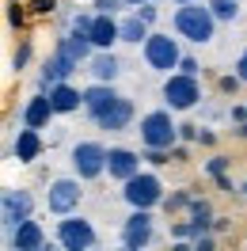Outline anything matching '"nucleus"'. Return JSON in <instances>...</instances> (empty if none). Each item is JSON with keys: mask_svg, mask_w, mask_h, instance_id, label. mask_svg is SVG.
Segmentation results:
<instances>
[{"mask_svg": "<svg viewBox=\"0 0 247 251\" xmlns=\"http://www.w3.org/2000/svg\"><path fill=\"white\" fill-rule=\"evenodd\" d=\"M217 23H221V19L213 16V8L201 4V0H190V4H179V8H175V34L186 38V42H194V46L213 42Z\"/></svg>", "mask_w": 247, "mask_h": 251, "instance_id": "obj_1", "label": "nucleus"}, {"mask_svg": "<svg viewBox=\"0 0 247 251\" xmlns=\"http://www.w3.org/2000/svg\"><path fill=\"white\" fill-rule=\"evenodd\" d=\"M141 53H145V65H148L152 73H171V69H179V61H183V53H179V38L160 34V31H152L148 38H145Z\"/></svg>", "mask_w": 247, "mask_h": 251, "instance_id": "obj_2", "label": "nucleus"}, {"mask_svg": "<svg viewBox=\"0 0 247 251\" xmlns=\"http://www.w3.org/2000/svg\"><path fill=\"white\" fill-rule=\"evenodd\" d=\"M122 198L129 202V209H152L164 202V183L152 172H137L133 179L122 183Z\"/></svg>", "mask_w": 247, "mask_h": 251, "instance_id": "obj_3", "label": "nucleus"}, {"mask_svg": "<svg viewBox=\"0 0 247 251\" xmlns=\"http://www.w3.org/2000/svg\"><path fill=\"white\" fill-rule=\"evenodd\" d=\"M164 103H168L171 110H194L201 103V84L198 76H190V73H168V80H164Z\"/></svg>", "mask_w": 247, "mask_h": 251, "instance_id": "obj_4", "label": "nucleus"}, {"mask_svg": "<svg viewBox=\"0 0 247 251\" xmlns=\"http://www.w3.org/2000/svg\"><path fill=\"white\" fill-rule=\"evenodd\" d=\"M179 141V126L171 122V110H148L141 118V145L145 149H171Z\"/></svg>", "mask_w": 247, "mask_h": 251, "instance_id": "obj_5", "label": "nucleus"}, {"mask_svg": "<svg viewBox=\"0 0 247 251\" xmlns=\"http://www.w3.org/2000/svg\"><path fill=\"white\" fill-rule=\"evenodd\" d=\"M57 244H61L65 251H88V248L99 244V236H95V228H92L88 217L65 213V217L57 221Z\"/></svg>", "mask_w": 247, "mask_h": 251, "instance_id": "obj_6", "label": "nucleus"}, {"mask_svg": "<svg viewBox=\"0 0 247 251\" xmlns=\"http://www.w3.org/2000/svg\"><path fill=\"white\" fill-rule=\"evenodd\" d=\"M80 69V57L73 53V50L65 46L61 38H57V50L46 57V65H42V76H38V92H49L53 84H61V80H69L73 73Z\"/></svg>", "mask_w": 247, "mask_h": 251, "instance_id": "obj_7", "label": "nucleus"}, {"mask_svg": "<svg viewBox=\"0 0 247 251\" xmlns=\"http://www.w3.org/2000/svg\"><path fill=\"white\" fill-rule=\"evenodd\" d=\"M73 172L88 183V179H99V175L107 172V149L99 141H80L73 149Z\"/></svg>", "mask_w": 247, "mask_h": 251, "instance_id": "obj_8", "label": "nucleus"}, {"mask_svg": "<svg viewBox=\"0 0 247 251\" xmlns=\"http://www.w3.org/2000/svg\"><path fill=\"white\" fill-rule=\"evenodd\" d=\"M80 198H84V190H80V175L76 179H53L46 190V209L49 213H57V217H65V213H73L80 205Z\"/></svg>", "mask_w": 247, "mask_h": 251, "instance_id": "obj_9", "label": "nucleus"}, {"mask_svg": "<svg viewBox=\"0 0 247 251\" xmlns=\"http://www.w3.org/2000/svg\"><path fill=\"white\" fill-rule=\"evenodd\" d=\"M152 244V213L148 209H133L129 217L122 221V248L141 251Z\"/></svg>", "mask_w": 247, "mask_h": 251, "instance_id": "obj_10", "label": "nucleus"}, {"mask_svg": "<svg viewBox=\"0 0 247 251\" xmlns=\"http://www.w3.org/2000/svg\"><path fill=\"white\" fill-rule=\"evenodd\" d=\"M31 209H34V202H31L27 190L8 187V190H4V202H0V225H4V232H12L19 221H27V217H31Z\"/></svg>", "mask_w": 247, "mask_h": 251, "instance_id": "obj_11", "label": "nucleus"}, {"mask_svg": "<svg viewBox=\"0 0 247 251\" xmlns=\"http://www.w3.org/2000/svg\"><path fill=\"white\" fill-rule=\"evenodd\" d=\"M8 248L12 251H42L46 248V232H42V225L38 221H19L16 228L8 232Z\"/></svg>", "mask_w": 247, "mask_h": 251, "instance_id": "obj_12", "label": "nucleus"}, {"mask_svg": "<svg viewBox=\"0 0 247 251\" xmlns=\"http://www.w3.org/2000/svg\"><path fill=\"white\" fill-rule=\"evenodd\" d=\"M141 152H133V149H107V175L110 179H118V183H125V179H133V175L141 172Z\"/></svg>", "mask_w": 247, "mask_h": 251, "instance_id": "obj_13", "label": "nucleus"}, {"mask_svg": "<svg viewBox=\"0 0 247 251\" xmlns=\"http://www.w3.org/2000/svg\"><path fill=\"white\" fill-rule=\"evenodd\" d=\"M133 114H137L133 99H129V95H118V99L95 118V126H99V129H110V133H118V129H125V126L133 122Z\"/></svg>", "mask_w": 247, "mask_h": 251, "instance_id": "obj_14", "label": "nucleus"}, {"mask_svg": "<svg viewBox=\"0 0 247 251\" xmlns=\"http://www.w3.org/2000/svg\"><path fill=\"white\" fill-rule=\"evenodd\" d=\"M12 156L19 164H34V160L42 156V137H38V129L34 126H23L16 133V141H12Z\"/></svg>", "mask_w": 247, "mask_h": 251, "instance_id": "obj_15", "label": "nucleus"}, {"mask_svg": "<svg viewBox=\"0 0 247 251\" xmlns=\"http://www.w3.org/2000/svg\"><path fill=\"white\" fill-rule=\"evenodd\" d=\"M95 50H110L114 42H122V31H118V16H107V12H95V23H92V34Z\"/></svg>", "mask_w": 247, "mask_h": 251, "instance_id": "obj_16", "label": "nucleus"}, {"mask_svg": "<svg viewBox=\"0 0 247 251\" xmlns=\"http://www.w3.org/2000/svg\"><path fill=\"white\" fill-rule=\"evenodd\" d=\"M114 99H118V92L110 88L107 80H95V84H88V88H84V110H88L92 118H99V114H103Z\"/></svg>", "mask_w": 247, "mask_h": 251, "instance_id": "obj_17", "label": "nucleus"}, {"mask_svg": "<svg viewBox=\"0 0 247 251\" xmlns=\"http://www.w3.org/2000/svg\"><path fill=\"white\" fill-rule=\"evenodd\" d=\"M53 114H57V110H53V103H49V92H38V95H31L27 107H23V126L42 129V126H49Z\"/></svg>", "mask_w": 247, "mask_h": 251, "instance_id": "obj_18", "label": "nucleus"}, {"mask_svg": "<svg viewBox=\"0 0 247 251\" xmlns=\"http://www.w3.org/2000/svg\"><path fill=\"white\" fill-rule=\"evenodd\" d=\"M49 103H53L57 114H73V110L84 107V92H76L69 80H61V84H53V88H49Z\"/></svg>", "mask_w": 247, "mask_h": 251, "instance_id": "obj_19", "label": "nucleus"}, {"mask_svg": "<svg viewBox=\"0 0 247 251\" xmlns=\"http://www.w3.org/2000/svg\"><path fill=\"white\" fill-rule=\"evenodd\" d=\"M88 73H92V80H107V84H114V76L122 73V65H118V57H114L110 50H99L95 57H88Z\"/></svg>", "mask_w": 247, "mask_h": 251, "instance_id": "obj_20", "label": "nucleus"}, {"mask_svg": "<svg viewBox=\"0 0 247 251\" xmlns=\"http://www.w3.org/2000/svg\"><path fill=\"white\" fill-rule=\"evenodd\" d=\"M148 27L152 23H145V19L133 12V16H125V19H118V31H122V42H129V46H145V38H148Z\"/></svg>", "mask_w": 247, "mask_h": 251, "instance_id": "obj_21", "label": "nucleus"}, {"mask_svg": "<svg viewBox=\"0 0 247 251\" xmlns=\"http://www.w3.org/2000/svg\"><path fill=\"white\" fill-rule=\"evenodd\" d=\"M209 8H213V16L221 23H232V19L240 16V0H209Z\"/></svg>", "mask_w": 247, "mask_h": 251, "instance_id": "obj_22", "label": "nucleus"}, {"mask_svg": "<svg viewBox=\"0 0 247 251\" xmlns=\"http://www.w3.org/2000/svg\"><path fill=\"white\" fill-rule=\"evenodd\" d=\"M190 202H194L190 190H175V194L164 198V209H168V213H179V209H190Z\"/></svg>", "mask_w": 247, "mask_h": 251, "instance_id": "obj_23", "label": "nucleus"}, {"mask_svg": "<svg viewBox=\"0 0 247 251\" xmlns=\"http://www.w3.org/2000/svg\"><path fill=\"white\" fill-rule=\"evenodd\" d=\"M190 221H213V205L205 198H194L190 202Z\"/></svg>", "mask_w": 247, "mask_h": 251, "instance_id": "obj_24", "label": "nucleus"}, {"mask_svg": "<svg viewBox=\"0 0 247 251\" xmlns=\"http://www.w3.org/2000/svg\"><path fill=\"white\" fill-rule=\"evenodd\" d=\"M27 61H31V42H19L16 57H12V69H16V73H23V69H27Z\"/></svg>", "mask_w": 247, "mask_h": 251, "instance_id": "obj_25", "label": "nucleus"}, {"mask_svg": "<svg viewBox=\"0 0 247 251\" xmlns=\"http://www.w3.org/2000/svg\"><path fill=\"white\" fill-rule=\"evenodd\" d=\"M141 156L148 160V164H152V168H160V164H168V160H171V149H145V152H141Z\"/></svg>", "mask_w": 247, "mask_h": 251, "instance_id": "obj_26", "label": "nucleus"}, {"mask_svg": "<svg viewBox=\"0 0 247 251\" xmlns=\"http://www.w3.org/2000/svg\"><path fill=\"white\" fill-rule=\"evenodd\" d=\"M228 164H232L228 156H209V160H205V172L217 179V175H224V172H228Z\"/></svg>", "mask_w": 247, "mask_h": 251, "instance_id": "obj_27", "label": "nucleus"}, {"mask_svg": "<svg viewBox=\"0 0 247 251\" xmlns=\"http://www.w3.org/2000/svg\"><path fill=\"white\" fill-rule=\"evenodd\" d=\"M125 8V0H95V12H107V16H118Z\"/></svg>", "mask_w": 247, "mask_h": 251, "instance_id": "obj_28", "label": "nucleus"}, {"mask_svg": "<svg viewBox=\"0 0 247 251\" xmlns=\"http://www.w3.org/2000/svg\"><path fill=\"white\" fill-rule=\"evenodd\" d=\"M171 236H175V240H194V232H190V221H175V225H171Z\"/></svg>", "mask_w": 247, "mask_h": 251, "instance_id": "obj_29", "label": "nucleus"}, {"mask_svg": "<svg viewBox=\"0 0 247 251\" xmlns=\"http://www.w3.org/2000/svg\"><path fill=\"white\" fill-rule=\"evenodd\" d=\"M8 23H12V27H23V8H19L16 0H8Z\"/></svg>", "mask_w": 247, "mask_h": 251, "instance_id": "obj_30", "label": "nucleus"}, {"mask_svg": "<svg viewBox=\"0 0 247 251\" xmlns=\"http://www.w3.org/2000/svg\"><path fill=\"white\" fill-rule=\"evenodd\" d=\"M240 84H244V80H240V73H236V76H221V92L236 95V92H240Z\"/></svg>", "mask_w": 247, "mask_h": 251, "instance_id": "obj_31", "label": "nucleus"}, {"mask_svg": "<svg viewBox=\"0 0 247 251\" xmlns=\"http://www.w3.org/2000/svg\"><path fill=\"white\" fill-rule=\"evenodd\" d=\"M31 8L38 12V16H49V12L57 8V0H31Z\"/></svg>", "mask_w": 247, "mask_h": 251, "instance_id": "obj_32", "label": "nucleus"}, {"mask_svg": "<svg viewBox=\"0 0 247 251\" xmlns=\"http://www.w3.org/2000/svg\"><path fill=\"white\" fill-rule=\"evenodd\" d=\"M198 133H201V129H198V126H190V122L179 126V137H183V141H198Z\"/></svg>", "mask_w": 247, "mask_h": 251, "instance_id": "obj_33", "label": "nucleus"}, {"mask_svg": "<svg viewBox=\"0 0 247 251\" xmlns=\"http://www.w3.org/2000/svg\"><path fill=\"white\" fill-rule=\"evenodd\" d=\"M137 16L145 19V23H156V8H152V0H145V4H141V8H137Z\"/></svg>", "mask_w": 247, "mask_h": 251, "instance_id": "obj_34", "label": "nucleus"}, {"mask_svg": "<svg viewBox=\"0 0 247 251\" xmlns=\"http://www.w3.org/2000/svg\"><path fill=\"white\" fill-rule=\"evenodd\" d=\"M179 69H183V73H190V76H198V73H201V65L194 61V57H183V61H179Z\"/></svg>", "mask_w": 247, "mask_h": 251, "instance_id": "obj_35", "label": "nucleus"}, {"mask_svg": "<svg viewBox=\"0 0 247 251\" xmlns=\"http://www.w3.org/2000/svg\"><path fill=\"white\" fill-rule=\"evenodd\" d=\"M194 248H198V251H213V248H217V240L205 232V236H198V240H194Z\"/></svg>", "mask_w": 247, "mask_h": 251, "instance_id": "obj_36", "label": "nucleus"}, {"mask_svg": "<svg viewBox=\"0 0 247 251\" xmlns=\"http://www.w3.org/2000/svg\"><path fill=\"white\" fill-rule=\"evenodd\" d=\"M236 73H240V80L247 84V50L240 53V57H236Z\"/></svg>", "mask_w": 247, "mask_h": 251, "instance_id": "obj_37", "label": "nucleus"}, {"mask_svg": "<svg viewBox=\"0 0 247 251\" xmlns=\"http://www.w3.org/2000/svg\"><path fill=\"white\" fill-rule=\"evenodd\" d=\"M198 141H201V145H213V141H217V133H213V129H201Z\"/></svg>", "mask_w": 247, "mask_h": 251, "instance_id": "obj_38", "label": "nucleus"}, {"mask_svg": "<svg viewBox=\"0 0 247 251\" xmlns=\"http://www.w3.org/2000/svg\"><path fill=\"white\" fill-rule=\"evenodd\" d=\"M171 160H186V149H183V145H179V141L171 145Z\"/></svg>", "mask_w": 247, "mask_h": 251, "instance_id": "obj_39", "label": "nucleus"}, {"mask_svg": "<svg viewBox=\"0 0 247 251\" xmlns=\"http://www.w3.org/2000/svg\"><path fill=\"white\" fill-rule=\"evenodd\" d=\"M217 187H221V190H228V194L236 190V187H232V179H228V175H217Z\"/></svg>", "mask_w": 247, "mask_h": 251, "instance_id": "obj_40", "label": "nucleus"}, {"mask_svg": "<svg viewBox=\"0 0 247 251\" xmlns=\"http://www.w3.org/2000/svg\"><path fill=\"white\" fill-rule=\"evenodd\" d=\"M228 225H232L228 217H213V228H217V232H224V228H228Z\"/></svg>", "mask_w": 247, "mask_h": 251, "instance_id": "obj_41", "label": "nucleus"}, {"mask_svg": "<svg viewBox=\"0 0 247 251\" xmlns=\"http://www.w3.org/2000/svg\"><path fill=\"white\" fill-rule=\"evenodd\" d=\"M141 4H145V0H125V8H141Z\"/></svg>", "mask_w": 247, "mask_h": 251, "instance_id": "obj_42", "label": "nucleus"}, {"mask_svg": "<svg viewBox=\"0 0 247 251\" xmlns=\"http://www.w3.org/2000/svg\"><path fill=\"white\" fill-rule=\"evenodd\" d=\"M171 4H190V0H171Z\"/></svg>", "mask_w": 247, "mask_h": 251, "instance_id": "obj_43", "label": "nucleus"}, {"mask_svg": "<svg viewBox=\"0 0 247 251\" xmlns=\"http://www.w3.org/2000/svg\"><path fill=\"white\" fill-rule=\"evenodd\" d=\"M240 194H247V183H244V187H240Z\"/></svg>", "mask_w": 247, "mask_h": 251, "instance_id": "obj_44", "label": "nucleus"}]
</instances>
